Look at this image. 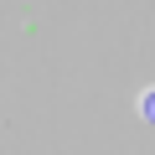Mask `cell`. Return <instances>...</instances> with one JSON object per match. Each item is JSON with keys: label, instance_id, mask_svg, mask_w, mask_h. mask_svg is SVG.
Masks as SVG:
<instances>
[{"label": "cell", "instance_id": "cell-1", "mask_svg": "<svg viewBox=\"0 0 155 155\" xmlns=\"http://www.w3.org/2000/svg\"><path fill=\"white\" fill-rule=\"evenodd\" d=\"M140 114L155 124V88H145V93H140Z\"/></svg>", "mask_w": 155, "mask_h": 155}]
</instances>
